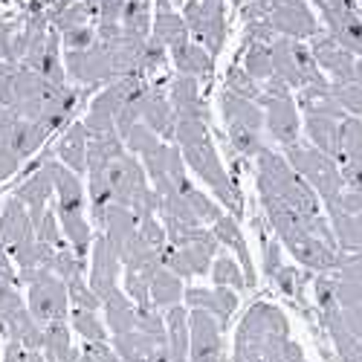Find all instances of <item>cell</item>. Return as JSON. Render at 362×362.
Instances as JSON below:
<instances>
[{
    "label": "cell",
    "instance_id": "obj_54",
    "mask_svg": "<svg viewBox=\"0 0 362 362\" xmlns=\"http://www.w3.org/2000/svg\"><path fill=\"white\" fill-rule=\"evenodd\" d=\"M215 362H232V356H229V354H223V356H218Z\"/></svg>",
    "mask_w": 362,
    "mask_h": 362
},
{
    "label": "cell",
    "instance_id": "obj_1",
    "mask_svg": "<svg viewBox=\"0 0 362 362\" xmlns=\"http://www.w3.org/2000/svg\"><path fill=\"white\" fill-rule=\"evenodd\" d=\"M273 334H290L287 316L267 301H255V305L244 313L238 330H235V345H232V362H258L261 348Z\"/></svg>",
    "mask_w": 362,
    "mask_h": 362
},
{
    "label": "cell",
    "instance_id": "obj_25",
    "mask_svg": "<svg viewBox=\"0 0 362 362\" xmlns=\"http://www.w3.org/2000/svg\"><path fill=\"white\" fill-rule=\"evenodd\" d=\"M327 221L334 229L339 252H362V223L356 215H345L342 209L327 206Z\"/></svg>",
    "mask_w": 362,
    "mask_h": 362
},
{
    "label": "cell",
    "instance_id": "obj_13",
    "mask_svg": "<svg viewBox=\"0 0 362 362\" xmlns=\"http://www.w3.org/2000/svg\"><path fill=\"white\" fill-rule=\"evenodd\" d=\"M52 192H55V183H52L49 160H44L41 168H35V171L18 186L15 197L29 209V218H33V223H38V221L44 218V212H47V200H49Z\"/></svg>",
    "mask_w": 362,
    "mask_h": 362
},
{
    "label": "cell",
    "instance_id": "obj_42",
    "mask_svg": "<svg viewBox=\"0 0 362 362\" xmlns=\"http://www.w3.org/2000/svg\"><path fill=\"white\" fill-rule=\"evenodd\" d=\"M186 200L192 203V209H194V215H197L200 223H218V221L223 218V209H221L212 197H206L203 192H197V189H192V192L186 194Z\"/></svg>",
    "mask_w": 362,
    "mask_h": 362
},
{
    "label": "cell",
    "instance_id": "obj_15",
    "mask_svg": "<svg viewBox=\"0 0 362 362\" xmlns=\"http://www.w3.org/2000/svg\"><path fill=\"white\" fill-rule=\"evenodd\" d=\"M93 221L102 226V235L110 240V247L116 252H122V247L136 235V226H139V221H136V215L131 212V209L116 206V203H110V206L102 209V212H96Z\"/></svg>",
    "mask_w": 362,
    "mask_h": 362
},
{
    "label": "cell",
    "instance_id": "obj_53",
    "mask_svg": "<svg viewBox=\"0 0 362 362\" xmlns=\"http://www.w3.org/2000/svg\"><path fill=\"white\" fill-rule=\"evenodd\" d=\"M78 362H96V359H93V356H90V354H84V351H81V356H78Z\"/></svg>",
    "mask_w": 362,
    "mask_h": 362
},
{
    "label": "cell",
    "instance_id": "obj_7",
    "mask_svg": "<svg viewBox=\"0 0 362 362\" xmlns=\"http://www.w3.org/2000/svg\"><path fill=\"white\" fill-rule=\"evenodd\" d=\"M189 330H192V348L189 362H215L223 356V327L215 316L206 310H189Z\"/></svg>",
    "mask_w": 362,
    "mask_h": 362
},
{
    "label": "cell",
    "instance_id": "obj_4",
    "mask_svg": "<svg viewBox=\"0 0 362 362\" xmlns=\"http://www.w3.org/2000/svg\"><path fill=\"white\" fill-rule=\"evenodd\" d=\"M0 334L26 351H41L44 345V325L23 305L18 284L6 281L4 276H0Z\"/></svg>",
    "mask_w": 362,
    "mask_h": 362
},
{
    "label": "cell",
    "instance_id": "obj_5",
    "mask_svg": "<svg viewBox=\"0 0 362 362\" xmlns=\"http://www.w3.org/2000/svg\"><path fill=\"white\" fill-rule=\"evenodd\" d=\"M269 26L273 33L290 41H301V38H313L319 35V21L313 18V12L308 9L305 0H273V15H269Z\"/></svg>",
    "mask_w": 362,
    "mask_h": 362
},
{
    "label": "cell",
    "instance_id": "obj_32",
    "mask_svg": "<svg viewBox=\"0 0 362 362\" xmlns=\"http://www.w3.org/2000/svg\"><path fill=\"white\" fill-rule=\"evenodd\" d=\"M90 9L84 4H73V0H55V6L49 9V21L55 23V29H62V35L70 33V29H78V26H87Z\"/></svg>",
    "mask_w": 362,
    "mask_h": 362
},
{
    "label": "cell",
    "instance_id": "obj_36",
    "mask_svg": "<svg viewBox=\"0 0 362 362\" xmlns=\"http://www.w3.org/2000/svg\"><path fill=\"white\" fill-rule=\"evenodd\" d=\"M244 70H247L255 81L273 78V52H269V44H255V41H252V47H247Z\"/></svg>",
    "mask_w": 362,
    "mask_h": 362
},
{
    "label": "cell",
    "instance_id": "obj_49",
    "mask_svg": "<svg viewBox=\"0 0 362 362\" xmlns=\"http://www.w3.org/2000/svg\"><path fill=\"white\" fill-rule=\"evenodd\" d=\"M18 168H21V157L15 154V151H12L9 145L0 142V183H4L6 177H12Z\"/></svg>",
    "mask_w": 362,
    "mask_h": 362
},
{
    "label": "cell",
    "instance_id": "obj_47",
    "mask_svg": "<svg viewBox=\"0 0 362 362\" xmlns=\"http://www.w3.org/2000/svg\"><path fill=\"white\" fill-rule=\"evenodd\" d=\"M281 267H284L281 264V244H279V240L264 238V269H267V276L276 279V273Z\"/></svg>",
    "mask_w": 362,
    "mask_h": 362
},
{
    "label": "cell",
    "instance_id": "obj_34",
    "mask_svg": "<svg viewBox=\"0 0 362 362\" xmlns=\"http://www.w3.org/2000/svg\"><path fill=\"white\" fill-rule=\"evenodd\" d=\"M212 281L215 287H229V290H244L247 287V276L244 269H240V264L229 255H221L215 264H212Z\"/></svg>",
    "mask_w": 362,
    "mask_h": 362
},
{
    "label": "cell",
    "instance_id": "obj_22",
    "mask_svg": "<svg viewBox=\"0 0 362 362\" xmlns=\"http://www.w3.org/2000/svg\"><path fill=\"white\" fill-rule=\"evenodd\" d=\"M221 110H223L226 125H244L250 131H261L264 128V110H261V105H255L250 99H240L238 93H232V90H223Z\"/></svg>",
    "mask_w": 362,
    "mask_h": 362
},
{
    "label": "cell",
    "instance_id": "obj_24",
    "mask_svg": "<svg viewBox=\"0 0 362 362\" xmlns=\"http://www.w3.org/2000/svg\"><path fill=\"white\" fill-rule=\"evenodd\" d=\"M44 359L47 362H78V351L73 348L67 322H49L44 325Z\"/></svg>",
    "mask_w": 362,
    "mask_h": 362
},
{
    "label": "cell",
    "instance_id": "obj_30",
    "mask_svg": "<svg viewBox=\"0 0 362 362\" xmlns=\"http://www.w3.org/2000/svg\"><path fill=\"white\" fill-rule=\"evenodd\" d=\"M58 223H62L64 238L70 240V250L84 261L93 250V235H90V223L84 215H58Z\"/></svg>",
    "mask_w": 362,
    "mask_h": 362
},
{
    "label": "cell",
    "instance_id": "obj_50",
    "mask_svg": "<svg viewBox=\"0 0 362 362\" xmlns=\"http://www.w3.org/2000/svg\"><path fill=\"white\" fill-rule=\"evenodd\" d=\"M0 276H4L6 281H12V284H18V269H15V261H12V252H9V247L0 240Z\"/></svg>",
    "mask_w": 362,
    "mask_h": 362
},
{
    "label": "cell",
    "instance_id": "obj_40",
    "mask_svg": "<svg viewBox=\"0 0 362 362\" xmlns=\"http://www.w3.org/2000/svg\"><path fill=\"white\" fill-rule=\"evenodd\" d=\"M163 145V139L151 131L145 122H139L128 136H125V148H128V154H139V157H145V154H151L154 148H160Z\"/></svg>",
    "mask_w": 362,
    "mask_h": 362
},
{
    "label": "cell",
    "instance_id": "obj_55",
    "mask_svg": "<svg viewBox=\"0 0 362 362\" xmlns=\"http://www.w3.org/2000/svg\"><path fill=\"white\" fill-rule=\"evenodd\" d=\"M356 218H359V223H362V212H359V215H356Z\"/></svg>",
    "mask_w": 362,
    "mask_h": 362
},
{
    "label": "cell",
    "instance_id": "obj_41",
    "mask_svg": "<svg viewBox=\"0 0 362 362\" xmlns=\"http://www.w3.org/2000/svg\"><path fill=\"white\" fill-rule=\"evenodd\" d=\"M35 238L41 244H49L52 250H64V232H62V223H58V212H44V218L35 223Z\"/></svg>",
    "mask_w": 362,
    "mask_h": 362
},
{
    "label": "cell",
    "instance_id": "obj_29",
    "mask_svg": "<svg viewBox=\"0 0 362 362\" xmlns=\"http://www.w3.org/2000/svg\"><path fill=\"white\" fill-rule=\"evenodd\" d=\"M269 52H273V76H279L290 90H301V76L293 58V41L290 38H276L269 44Z\"/></svg>",
    "mask_w": 362,
    "mask_h": 362
},
{
    "label": "cell",
    "instance_id": "obj_31",
    "mask_svg": "<svg viewBox=\"0 0 362 362\" xmlns=\"http://www.w3.org/2000/svg\"><path fill=\"white\" fill-rule=\"evenodd\" d=\"M151 41H157L160 47H180V44H186L189 41V26L186 21L174 15V12H160L157 21H154V38Z\"/></svg>",
    "mask_w": 362,
    "mask_h": 362
},
{
    "label": "cell",
    "instance_id": "obj_14",
    "mask_svg": "<svg viewBox=\"0 0 362 362\" xmlns=\"http://www.w3.org/2000/svg\"><path fill=\"white\" fill-rule=\"evenodd\" d=\"M0 240L9 247V252L18 250L21 244L35 240V223L29 218V209L18 197H9L4 206V215H0Z\"/></svg>",
    "mask_w": 362,
    "mask_h": 362
},
{
    "label": "cell",
    "instance_id": "obj_11",
    "mask_svg": "<svg viewBox=\"0 0 362 362\" xmlns=\"http://www.w3.org/2000/svg\"><path fill=\"white\" fill-rule=\"evenodd\" d=\"M186 305L189 310H206L209 316H215L221 327H229V319L232 313L238 310V293L229 290V287H189L186 290Z\"/></svg>",
    "mask_w": 362,
    "mask_h": 362
},
{
    "label": "cell",
    "instance_id": "obj_10",
    "mask_svg": "<svg viewBox=\"0 0 362 362\" xmlns=\"http://www.w3.org/2000/svg\"><path fill=\"white\" fill-rule=\"evenodd\" d=\"M261 107H264V125L269 128V136L276 142H281L284 148L296 145L298 142V105H296V99L293 96H281V99L264 96Z\"/></svg>",
    "mask_w": 362,
    "mask_h": 362
},
{
    "label": "cell",
    "instance_id": "obj_12",
    "mask_svg": "<svg viewBox=\"0 0 362 362\" xmlns=\"http://www.w3.org/2000/svg\"><path fill=\"white\" fill-rule=\"evenodd\" d=\"M139 113H142V122L154 131L160 139H174V134H177V113H174L171 99L163 93L160 84H154L145 93V99L139 105Z\"/></svg>",
    "mask_w": 362,
    "mask_h": 362
},
{
    "label": "cell",
    "instance_id": "obj_46",
    "mask_svg": "<svg viewBox=\"0 0 362 362\" xmlns=\"http://www.w3.org/2000/svg\"><path fill=\"white\" fill-rule=\"evenodd\" d=\"M163 64H165V47H160L157 41H148V47L142 52V62H139V73L160 70Z\"/></svg>",
    "mask_w": 362,
    "mask_h": 362
},
{
    "label": "cell",
    "instance_id": "obj_51",
    "mask_svg": "<svg viewBox=\"0 0 362 362\" xmlns=\"http://www.w3.org/2000/svg\"><path fill=\"white\" fill-rule=\"evenodd\" d=\"M148 362H174V359H171V354H168V348H160V351H157L154 356H151Z\"/></svg>",
    "mask_w": 362,
    "mask_h": 362
},
{
    "label": "cell",
    "instance_id": "obj_48",
    "mask_svg": "<svg viewBox=\"0 0 362 362\" xmlns=\"http://www.w3.org/2000/svg\"><path fill=\"white\" fill-rule=\"evenodd\" d=\"M325 206H337V209H342L345 215H359V212H362V192L345 189L337 200H330V203H325Z\"/></svg>",
    "mask_w": 362,
    "mask_h": 362
},
{
    "label": "cell",
    "instance_id": "obj_56",
    "mask_svg": "<svg viewBox=\"0 0 362 362\" xmlns=\"http://www.w3.org/2000/svg\"><path fill=\"white\" fill-rule=\"evenodd\" d=\"M301 362H308V359H301Z\"/></svg>",
    "mask_w": 362,
    "mask_h": 362
},
{
    "label": "cell",
    "instance_id": "obj_37",
    "mask_svg": "<svg viewBox=\"0 0 362 362\" xmlns=\"http://www.w3.org/2000/svg\"><path fill=\"white\" fill-rule=\"evenodd\" d=\"M151 0H128L125 4V12H122V29H125V35H139V38H145L148 35V26H151V21H148V6Z\"/></svg>",
    "mask_w": 362,
    "mask_h": 362
},
{
    "label": "cell",
    "instance_id": "obj_38",
    "mask_svg": "<svg viewBox=\"0 0 362 362\" xmlns=\"http://www.w3.org/2000/svg\"><path fill=\"white\" fill-rule=\"evenodd\" d=\"M229 128V145L238 151V154H244V157H258L261 151L267 148L258 136V131H250L244 125H226Z\"/></svg>",
    "mask_w": 362,
    "mask_h": 362
},
{
    "label": "cell",
    "instance_id": "obj_52",
    "mask_svg": "<svg viewBox=\"0 0 362 362\" xmlns=\"http://www.w3.org/2000/svg\"><path fill=\"white\" fill-rule=\"evenodd\" d=\"M160 4V12H171V0H157Z\"/></svg>",
    "mask_w": 362,
    "mask_h": 362
},
{
    "label": "cell",
    "instance_id": "obj_28",
    "mask_svg": "<svg viewBox=\"0 0 362 362\" xmlns=\"http://www.w3.org/2000/svg\"><path fill=\"white\" fill-rule=\"evenodd\" d=\"M183 296H186L183 279L163 267L160 273L154 276V281H151V305H154L157 310H171V308H177L180 301H183Z\"/></svg>",
    "mask_w": 362,
    "mask_h": 362
},
{
    "label": "cell",
    "instance_id": "obj_43",
    "mask_svg": "<svg viewBox=\"0 0 362 362\" xmlns=\"http://www.w3.org/2000/svg\"><path fill=\"white\" fill-rule=\"evenodd\" d=\"M136 232H139V238L145 240L148 247H154V250H160V252L168 247V235H165V226H163L157 218H145V221H139Z\"/></svg>",
    "mask_w": 362,
    "mask_h": 362
},
{
    "label": "cell",
    "instance_id": "obj_45",
    "mask_svg": "<svg viewBox=\"0 0 362 362\" xmlns=\"http://www.w3.org/2000/svg\"><path fill=\"white\" fill-rule=\"evenodd\" d=\"M96 41V29H90V26H78V29H70V33L62 35V44L67 49H90Z\"/></svg>",
    "mask_w": 362,
    "mask_h": 362
},
{
    "label": "cell",
    "instance_id": "obj_39",
    "mask_svg": "<svg viewBox=\"0 0 362 362\" xmlns=\"http://www.w3.org/2000/svg\"><path fill=\"white\" fill-rule=\"evenodd\" d=\"M52 273L62 279L64 284H70V281H76V279H84V261H81L70 247H64V250L55 252Z\"/></svg>",
    "mask_w": 362,
    "mask_h": 362
},
{
    "label": "cell",
    "instance_id": "obj_23",
    "mask_svg": "<svg viewBox=\"0 0 362 362\" xmlns=\"http://www.w3.org/2000/svg\"><path fill=\"white\" fill-rule=\"evenodd\" d=\"M165 330H168V354L174 362H189L192 348V330H189V310L177 305L165 313Z\"/></svg>",
    "mask_w": 362,
    "mask_h": 362
},
{
    "label": "cell",
    "instance_id": "obj_8",
    "mask_svg": "<svg viewBox=\"0 0 362 362\" xmlns=\"http://www.w3.org/2000/svg\"><path fill=\"white\" fill-rule=\"evenodd\" d=\"M119 267H122V258H119V252L110 247V240L105 235H96L93 250H90V279H87V284L102 301L116 290Z\"/></svg>",
    "mask_w": 362,
    "mask_h": 362
},
{
    "label": "cell",
    "instance_id": "obj_33",
    "mask_svg": "<svg viewBox=\"0 0 362 362\" xmlns=\"http://www.w3.org/2000/svg\"><path fill=\"white\" fill-rule=\"evenodd\" d=\"M70 325L84 342H107V327L93 310H70Z\"/></svg>",
    "mask_w": 362,
    "mask_h": 362
},
{
    "label": "cell",
    "instance_id": "obj_17",
    "mask_svg": "<svg viewBox=\"0 0 362 362\" xmlns=\"http://www.w3.org/2000/svg\"><path fill=\"white\" fill-rule=\"evenodd\" d=\"M212 232L218 238V244L229 247L240 264V269H244V276H247V287L255 284V267H252V255H250V247H247V238L240 235V226L232 215H223L218 223H212Z\"/></svg>",
    "mask_w": 362,
    "mask_h": 362
},
{
    "label": "cell",
    "instance_id": "obj_20",
    "mask_svg": "<svg viewBox=\"0 0 362 362\" xmlns=\"http://www.w3.org/2000/svg\"><path fill=\"white\" fill-rule=\"evenodd\" d=\"M102 310H105V322L110 327L113 337H122V334H131L136 327V305L128 298L125 290H113L105 301H102Z\"/></svg>",
    "mask_w": 362,
    "mask_h": 362
},
{
    "label": "cell",
    "instance_id": "obj_21",
    "mask_svg": "<svg viewBox=\"0 0 362 362\" xmlns=\"http://www.w3.org/2000/svg\"><path fill=\"white\" fill-rule=\"evenodd\" d=\"M327 23V33L337 38L339 47H345L351 55L362 58V15L354 12H339V15H322Z\"/></svg>",
    "mask_w": 362,
    "mask_h": 362
},
{
    "label": "cell",
    "instance_id": "obj_18",
    "mask_svg": "<svg viewBox=\"0 0 362 362\" xmlns=\"http://www.w3.org/2000/svg\"><path fill=\"white\" fill-rule=\"evenodd\" d=\"M87 142H90V134H87L84 122L70 125V128L64 131V136L58 139V145H55L58 163L67 165L73 174L87 171Z\"/></svg>",
    "mask_w": 362,
    "mask_h": 362
},
{
    "label": "cell",
    "instance_id": "obj_27",
    "mask_svg": "<svg viewBox=\"0 0 362 362\" xmlns=\"http://www.w3.org/2000/svg\"><path fill=\"white\" fill-rule=\"evenodd\" d=\"M174 64L180 70V76H192V78H206L212 73V52L200 44H180L174 47Z\"/></svg>",
    "mask_w": 362,
    "mask_h": 362
},
{
    "label": "cell",
    "instance_id": "obj_19",
    "mask_svg": "<svg viewBox=\"0 0 362 362\" xmlns=\"http://www.w3.org/2000/svg\"><path fill=\"white\" fill-rule=\"evenodd\" d=\"M305 131H308L313 148H319L322 154H327L330 160L342 163L339 119H330V116H308V119H305Z\"/></svg>",
    "mask_w": 362,
    "mask_h": 362
},
{
    "label": "cell",
    "instance_id": "obj_26",
    "mask_svg": "<svg viewBox=\"0 0 362 362\" xmlns=\"http://www.w3.org/2000/svg\"><path fill=\"white\" fill-rule=\"evenodd\" d=\"M160 348H165L160 339L142 334V330H131V334H122V337H113V351L122 356L125 362H148Z\"/></svg>",
    "mask_w": 362,
    "mask_h": 362
},
{
    "label": "cell",
    "instance_id": "obj_6",
    "mask_svg": "<svg viewBox=\"0 0 362 362\" xmlns=\"http://www.w3.org/2000/svg\"><path fill=\"white\" fill-rule=\"evenodd\" d=\"M107 183H110V192H113V203L116 206H125V209H131L134 200L145 189H151L148 186V174H145L142 163H136L134 154H125V157H119V160L110 163Z\"/></svg>",
    "mask_w": 362,
    "mask_h": 362
},
{
    "label": "cell",
    "instance_id": "obj_2",
    "mask_svg": "<svg viewBox=\"0 0 362 362\" xmlns=\"http://www.w3.org/2000/svg\"><path fill=\"white\" fill-rule=\"evenodd\" d=\"M284 157L287 163L293 165V171L305 180V183L325 200H337L342 192H345V180H342V171H339V163L330 160L327 154H322L319 148L313 145H287L284 148Z\"/></svg>",
    "mask_w": 362,
    "mask_h": 362
},
{
    "label": "cell",
    "instance_id": "obj_3",
    "mask_svg": "<svg viewBox=\"0 0 362 362\" xmlns=\"http://www.w3.org/2000/svg\"><path fill=\"white\" fill-rule=\"evenodd\" d=\"M18 281L29 284V301L26 308L41 325L49 322H67L70 313V293L67 284L49 269H26L18 273Z\"/></svg>",
    "mask_w": 362,
    "mask_h": 362
},
{
    "label": "cell",
    "instance_id": "obj_35",
    "mask_svg": "<svg viewBox=\"0 0 362 362\" xmlns=\"http://www.w3.org/2000/svg\"><path fill=\"white\" fill-rule=\"evenodd\" d=\"M226 90H232V93H238L240 99H250L255 105H261V99H264V87L238 64L229 67V73H226Z\"/></svg>",
    "mask_w": 362,
    "mask_h": 362
},
{
    "label": "cell",
    "instance_id": "obj_16",
    "mask_svg": "<svg viewBox=\"0 0 362 362\" xmlns=\"http://www.w3.org/2000/svg\"><path fill=\"white\" fill-rule=\"evenodd\" d=\"M52 183L58 194V215H84V186L78 174H73L67 165L49 160Z\"/></svg>",
    "mask_w": 362,
    "mask_h": 362
},
{
    "label": "cell",
    "instance_id": "obj_44",
    "mask_svg": "<svg viewBox=\"0 0 362 362\" xmlns=\"http://www.w3.org/2000/svg\"><path fill=\"white\" fill-rule=\"evenodd\" d=\"M273 281L279 284L281 293H287V296H293V298L301 301V284H305V279H301V273H298L296 267H281Z\"/></svg>",
    "mask_w": 362,
    "mask_h": 362
},
{
    "label": "cell",
    "instance_id": "obj_9",
    "mask_svg": "<svg viewBox=\"0 0 362 362\" xmlns=\"http://www.w3.org/2000/svg\"><path fill=\"white\" fill-rule=\"evenodd\" d=\"M310 52L316 58V64L330 73L334 84H351L356 73V55H351L345 47L337 44V38L330 33H319L310 38Z\"/></svg>",
    "mask_w": 362,
    "mask_h": 362
}]
</instances>
